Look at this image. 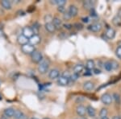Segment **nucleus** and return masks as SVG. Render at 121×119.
Segmentation results:
<instances>
[{
    "label": "nucleus",
    "instance_id": "1",
    "mask_svg": "<svg viewBox=\"0 0 121 119\" xmlns=\"http://www.w3.org/2000/svg\"><path fill=\"white\" fill-rule=\"evenodd\" d=\"M50 61L48 59H43L39 63L38 65V72L40 74H45L49 69Z\"/></svg>",
    "mask_w": 121,
    "mask_h": 119
},
{
    "label": "nucleus",
    "instance_id": "2",
    "mask_svg": "<svg viewBox=\"0 0 121 119\" xmlns=\"http://www.w3.org/2000/svg\"><path fill=\"white\" fill-rule=\"evenodd\" d=\"M31 58H32V62L36 63V64H39L43 59H44V56H43V54L40 52L35 51L32 55H31Z\"/></svg>",
    "mask_w": 121,
    "mask_h": 119
},
{
    "label": "nucleus",
    "instance_id": "3",
    "mask_svg": "<svg viewBox=\"0 0 121 119\" xmlns=\"http://www.w3.org/2000/svg\"><path fill=\"white\" fill-rule=\"evenodd\" d=\"M21 50H22L23 53L28 54V55H32L33 52L36 51V48H35L34 46L31 45L29 44H27L25 45L21 46Z\"/></svg>",
    "mask_w": 121,
    "mask_h": 119
},
{
    "label": "nucleus",
    "instance_id": "4",
    "mask_svg": "<svg viewBox=\"0 0 121 119\" xmlns=\"http://www.w3.org/2000/svg\"><path fill=\"white\" fill-rule=\"evenodd\" d=\"M112 96L109 93H104L103 94V96L101 97V101L103 103L104 105H109L112 104Z\"/></svg>",
    "mask_w": 121,
    "mask_h": 119
},
{
    "label": "nucleus",
    "instance_id": "5",
    "mask_svg": "<svg viewBox=\"0 0 121 119\" xmlns=\"http://www.w3.org/2000/svg\"><path fill=\"white\" fill-rule=\"evenodd\" d=\"M22 35L24 36L26 38L29 39L34 35V33H33L32 28H30V27H24L22 30Z\"/></svg>",
    "mask_w": 121,
    "mask_h": 119
},
{
    "label": "nucleus",
    "instance_id": "6",
    "mask_svg": "<svg viewBox=\"0 0 121 119\" xmlns=\"http://www.w3.org/2000/svg\"><path fill=\"white\" fill-rule=\"evenodd\" d=\"M40 40H41V38L38 35H33L31 38L28 39V44L32 46H35L38 44L40 42Z\"/></svg>",
    "mask_w": 121,
    "mask_h": 119
},
{
    "label": "nucleus",
    "instance_id": "7",
    "mask_svg": "<svg viewBox=\"0 0 121 119\" xmlns=\"http://www.w3.org/2000/svg\"><path fill=\"white\" fill-rule=\"evenodd\" d=\"M76 113H77V114L78 115V116L83 118V117L86 115V107L84 106V105H78L77 108H76Z\"/></svg>",
    "mask_w": 121,
    "mask_h": 119
},
{
    "label": "nucleus",
    "instance_id": "8",
    "mask_svg": "<svg viewBox=\"0 0 121 119\" xmlns=\"http://www.w3.org/2000/svg\"><path fill=\"white\" fill-rule=\"evenodd\" d=\"M104 35L107 39H108V40H112L115 37V36H116V31L112 28H108L106 30V32H105Z\"/></svg>",
    "mask_w": 121,
    "mask_h": 119
},
{
    "label": "nucleus",
    "instance_id": "9",
    "mask_svg": "<svg viewBox=\"0 0 121 119\" xmlns=\"http://www.w3.org/2000/svg\"><path fill=\"white\" fill-rule=\"evenodd\" d=\"M60 77V71L56 69H51L50 72L48 73V77L52 80H55V79H57L58 77Z\"/></svg>",
    "mask_w": 121,
    "mask_h": 119
},
{
    "label": "nucleus",
    "instance_id": "10",
    "mask_svg": "<svg viewBox=\"0 0 121 119\" xmlns=\"http://www.w3.org/2000/svg\"><path fill=\"white\" fill-rule=\"evenodd\" d=\"M95 4V2L91 1V0H86V1H83L82 3L83 7L86 10H92Z\"/></svg>",
    "mask_w": 121,
    "mask_h": 119
},
{
    "label": "nucleus",
    "instance_id": "11",
    "mask_svg": "<svg viewBox=\"0 0 121 119\" xmlns=\"http://www.w3.org/2000/svg\"><path fill=\"white\" fill-rule=\"evenodd\" d=\"M89 29L93 32H100L101 29H102V25L99 23H93V24H91V26L89 27Z\"/></svg>",
    "mask_w": 121,
    "mask_h": 119
},
{
    "label": "nucleus",
    "instance_id": "12",
    "mask_svg": "<svg viewBox=\"0 0 121 119\" xmlns=\"http://www.w3.org/2000/svg\"><path fill=\"white\" fill-rule=\"evenodd\" d=\"M69 82V78H66L64 77H59L57 78V84L60 86H65L67 85Z\"/></svg>",
    "mask_w": 121,
    "mask_h": 119
},
{
    "label": "nucleus",
    "instance_id": "13",
    "mask_svg": "<svg viewBox=\"0 0 121 119\" xmlns=\"http://www.w3.org/2000/svg\"><path fill=\"white\" fill-rule=\"evenodd\" d=\"M83 89L86 91H91L95 89V84L91 81H87L83 84Z\"/></svg>",
    "mask_w": 121,
    "mask_h": 119
},
{
    "label": "nucleus",
    "instance_id": "14",
    "mask_svg": "<svg viewBox=\"0 0 121 119\" xmlns=\"http://www.w3.org/2000/svg\"><path fill=\"white\" fill-rule=\"evenodd\" d=\"M68 12L69 14L71 15V17H74L78 15V7L75 5H70L68 8Z\"/></svg>",
    "mask_w": 121,
    "mask_h": 119
},
{
    "label": "nucleus",
    "instance_id": "15",
    "mask_svg": "<svg viewBox=\"0 0 121 119\" xmlns=\"http://www.w3.org/2000/svg\"><path fill=\"white\" fill-rule=\"evenodd\" d=\"M14 113H15V110L13 108H7L3 110V115L7 118H13Z\"/></svg>",
    "mask_w": 121,
    "mask_h": 119
},
{
    "label": "nucleus",
    "instance_id": "16",
    "mask_svg": "<svg viewBox=\"0 0 121 119\" xmlns=\"http://www.w3.org/2000/svg\"><path fill=\"white\" fill-rule=\"evenodd\" d=\"M52 24L54 25V27L56 28V29H60L62 26V21L61 19L58 17H53L52 21Z\"/></svg>",
    "mask_w": 121,
    "mask_h": 119
},
{
    "label": "nucleus",
    "instance_id": "17",
    "mask_svg": "<svg viewBox=\"0 0 121 119\" xmlns=\"http://www.w3.org/2000/svg\"><path fill=\"white\" fill-rule=\"evenodd\" d=\"M0 4L3 7V8H4L5 10H11V7H12L11 1H9V0H2L0 2Z\"/></svg>",
    "mask_w": 121,
    "mask_h": 119
},
{
    "label": "nucleus",
    "instance_id": "18",
    "mask_svg": "<svg viewBox=\"0 0 121 119\" xmlns=\"http://www.w3.org/2000/svg\"><path fill=\"white\" fill-rule=\"evenodd\" d=\"M17 41H18L19 44L23 46V45H25V44H28V39L26 38V37L24 36H23V35H19V36L17 37Z\"/></svg>",
    "mask_w": 121,
    "mask_h": 119
},
{
    "label": "nucleus",
    "instance_id": "19",
    "mask_svg": "<svg viewBox=\"0 0 121 119\" xmlns=\"http://www.w3.org/2000/svg\"><path fill=\"white\" fill-rule=\"evenodd\" d=\"M44 28H45L47 32L49 33H54L55 31L56 30V28L54 27V25L52 24V23H47L44 24Z\"/></svg>",
    "mask_w": 121,
    "mask_h": 119
},
{
    "label": "nucleus",
    "instance_id": "20",
    "mask_svg": "<svg viewBox=\"0 0 121 119\" xmlns=\"http://www.w3.org/2000/svg\"><path fill=\"white\" fill-rule=\"evenodd\" d=\"M86 110L87 114H88L90 117H91V118H94V117L95 116V114H96L95 110L94 109V107L91 106V105H88V106L86 108Z\"/></svg>",
    "mask_w": 121,
    "mask_h": 119
},
{
    "label": "nucleus",
    "instance_id": "21",
    "mask_svg": "<svg viewBox=\"0 0 121 119\" xmlns=\"http://www.w3.org/2000/svg\"><path fill=\"white\" fill-rule=\"evenodd\" d=\"M84 70V65L82 64H78L73 67V73H77V74H79L80 73H82Z\"/></svg>",
    "mask_w": 121,
    "mask_h": 119
},
{
    "label": "nucleus",
    "instance_id": "22",
    "mask_svg": "<svg viewBox=\"0 0 121 119\" xmlns=\"http://www.w3.org/2000/svg\"><path fill=\"white\" fill-rule=\"evenodd\" d=\"M13 118H14L15 119H23V118H24V114H23V113L21 110H15Z\"/></svg>",
    "mask_w": 121,
    "mask_h": 119
},
{
    "label": "nucleus",
    "instance_id": "23",
    "mask_svg": "<svg viewBox=\"0 0 121 119\" xmlns=\"http://www.w3.org/2000/svg\"><path fill=\"white\" fill-rule=\"evenodd\" d=\"M95 61L93 60H88L86 64V68L87 70H92L95 69Z\"/></svg>",
    "mask_w": 121,
    "mask_h": 119
},
{
    "label": "nucleus",
    "instance_id": "24",
    "mask_svg": "<svg viewBox=\"0 0 121 119\" xmlns=\"http://www.w3.org/2000/svg\"><path fill=\"white\" fill-rule=\"evenodd\" d=\"M112 23L115 25V26H117V27H120L121 26V18L119 16H116L113 18L112 19Z\"/></svg>",
    "mask_w": 121,
    "mask_h": 119
},
{
    "label": "nucleus",
    "instance_id": "25",
    "mask_svg": "<svg viewBox=\"0 0 121 119\" xmlns=\"http://www.w3.org/2000/svg\"><path fill=\"white\" fill-rule=\"evenodd\" d=\"M103 67L106 71L107 72H110L112 71V64H111V61H106L104 64H103Z\"/></svg>",
    "mask_w": 121,
    "mask_h": 119
},
{
    "label": "nucleus",
    "instance_id": "26",
    "mask_svg": "<svg viewBox=\"0 0 121 119\" xmlns=\"http://www.w3.org/2000/svg\"><path fill=\"white\" fill-rule=\"evenodd\" d=\"M112 99H114L116 103H119L120 101V96L117 93H114L112 95Z\"/></svg>",
    "mask_w": 121,
    "mask_h": 119
},
{
    "label": "nucleus",
    "instance_id": "27",
    "mask_svg": "<svg viewBox=\"0 0 121 119\" xmlns=\"http://www.w3.org/2000/svg\"><path fill=\"white\" fill-rule=\"evenodd\" d=\"M107 110L106 108H103L102 110H100V112H99V115H100L101 118H103V117H107Z\"/></svg>",
    "mask_w": 121,
    "mask_h": 119
},
{
    "label": "nucleus",
    "instance_id": "28",
    "mask_svg": "<svg viewBox=\"0 0 121 119\" xmlns=\"http://www.w3.org/2000/svg\"><path fill=\"white\" fill-rule=\"evenodd\" d=\"M44 21H45V23H52V16L49 14H47L45 16H44Z\"/></svg>",
    "mask_w": 121,
    "mask_h": 119
},
{
    "label": "nucleus",
    "instance_id": "29",
    "mask_svg": "<svg viewBox=\"0 0 121 119\" xmlns=\"http://www.w3.org/2000/svg\"><path fill=\"white\" fill-rule=\"evenodd\" d=\"M111 64H112V70L117 69L119 68V64H118V62L116 61V60H112V61H111Z\"/></svg>",
    "mask_w": 121,
    "mask_h": 119
},
{
    "label": "nucleus",
    "instance_id": "30",
    "mask_svg": "<svg viewBox=\"0 0 121 119\" xmlns=\"http://www.w3.org/2000/svg\"><path fill=\"white\" fill-rule=\"evenodd\" d=\"M116 55L118 58L121 59V46L117 47V48L116 50Z\"/></svg>",
    "mask_w": 121,
    "mask_h": 119
},
{
    "label": "nucleus",
    "instance_id": "31",
    "mask_svg": "<svg viewBox=\"0 0 121 119\" xmlns=\"http://www.w3.org/2000/svg\"><path fill=\"white\" fill-rule=\"evenodd\" d=\"M71 18H72L71 15L69 14V12H68V11H65V12L63 14V19H65V20H69Z\"/></svg>",
    "mask_w": 121,
    "mask_h": 119
},
{
    "label": "nucleus",
    "instance_id": "32",
    "mask_svg": "<svg viewBox=\"0 0 121 119\" xmlns=\"http://www.w3.org/2000/svg\"><path fill=\"white\" fill-rule=\"evenodd\" d=\"M57 11H59L60 13H62V14H64V13L65 12V6H58Z\"/></svg>",
    "mask_w": 121,
    "mask_h": 119
},
{
    "label": "nucleus",
    "instance_id": "33",
    "mask_svg": "<svg viewBox=\"0 0 121 119\" xmlns=\"http://www.w3.org/2000/svg\"><path fill=\"white\" fill-rule=\"evenodd\" d=\"M78 74H77V73H73V75H70V77L69 78H71V80L73 81H77L78 80Z\"/></svg>",
    "mask_w": 121,
    "mask_h": 119
},
{
    "label": "nucleus",
    "instance_id": "34",
    "mask_svg": "<svg viewBox=\"0 0 121 119\" xmlns=\"http://www.w3.org/2000/svg\"><path fill=\"white\" fill-rule=\"evenodd\" d=\"M76 29H78V30H82V29L83 28V26L81 24V23H74L73 24V26Z\"/></svg>",
    "mask_w": 121,
    "mask_h": 119
},
{
    "label": "nucleus",
    "instance_id": "35",
    "mask_svg": "<svg viewBox=\"0 0 121 119\" xmlns=\"http://www.w3.org/2000/svg\"><path fill=\"white\" fill-rule=\"evenodd\" d=\"M63 27L65 29H68V30H69V29H71L72 28H73V25L69 24V23H65V24H63Z\"/></svg>",
    "mask_w": 121,
    "mask_h": 119
},
{
    "label": "nucleus",
    "instance_id": "36",
    "mask_svg": "<svg viewBox=\"0 0 121 119\" xmlns=\"http://www.w3.org/2000/svg\"><path fill=\"white\" fill-rule=\"evenodd\" d=\"M94 73L95 74H100L101 73V70L98 69H94Z\"/></svg>",
    "mask_w": 121,
    "mask_h": 119
},
{
    "label": "nucleus",
    "instance_id": "37",
    "mask_svg": "<svg viewBox=\"0 0 121 119\" xmlns=\"http://www.w3.org/2000/svg\"><path fill=\"white\" fill-rule=\"evenodd\" d=\"M82 22H84V23H88L89 22V18H88V17H85V18H82Z\"/></svg>",
    "mask_w": 121,
    "mask_h": 119
},
{
    "label": "nucleus",
    "instance_id": "38",
    "mask_svg": "<svg viewBox=\"0 0 121 119\" xmlns=\"http://www.w3.org/2000/svg\"><path fill=\"white\" fill-rule=\"evenodd\" d=\"M117 16H119V17H120V18H121V9H120L118 11V14H117Z\"/></svg>",
    "mask_w": 121,
    "mask_h": 119
},
{
    "label": "nucleus",
    "instance_id": "39",
    "mask_svg": "<svg viewBox=\"0 0 121 119\" xmlns=\"http://www.w3.org/2000/svg\"><path fill=\"white\" fill-rule=\"evenodd\" d=\"M112 119H120V118L119 116H117V115H116V116H114L112 118Z\"/></svg>",
    "mask_w": 121,
    "mask_h": 119
},
{
    "label": "nucleus",
    "instance_id": "40",
    "mask_svg": "<svg viewBox=\"0 0 121 119\" xmlns=\"http://www.w3.org/2000/svg\"><path fill=\"white\" fill-rule=\"evenodd\" d=\"M81 101H83V99L82 98H78L77 100H76V101H77V102H78V101H79V102H80Z\"/></svg>",
    "mask_w": 121,
    "mask_h": 119
},
{
    "label": "nucleus",
    "instance_id": "41",
    "mask_svg": "<svg viewBox=\"0 0 121 119\" xmlns=\"http://www.w3.org/2000/svg\"><path fill=\"white\" fill-rule=\"evenodd\" d=\"M101 119H109L107 117H103V118H101Z\"/></svg>",
    "mask_w": 121,
    "mask_h": 119
},
{
    "label": "nucleus",
    "instance_id": "42",
    "mask_svg": "<svg viewBox=\"0 0 121 119\" xmlns=\"http://www.w3.org/2000/svg\"><path fill=\"white\" fill-rule=\"evenodd\" d=\"M2 99H3V97H2V95H0V101H1Z\"/></svg>",
    "mask_w": 121,
    "mask_h": 119
},
{
    "label": "nucleus",
    "instance_id": "43",
    "mask_svg": "<svg viewBox=\"0 0 121 119\" xmlns=\"http://www.w3.org/2000/svg\"><path fill=\"white\" fill-rule=\"evenodd\" d=\"M80 119H87V118H84V117H83V118H81Z\"/></svg>",
    "mask_w": 121,
    "mask_h": 119
},
{
    "label": "nucleus",
    "instance_id": "44",
    "mask_svg": "<svg viewBox=\"0 0 121 119\" xmlns=\"http://www.w3.org/2000/svg\"><path fill=\"white\" fill-rule=\"evenodd\" d=\"M30 119H38V118H30Z\"/></svg>",
    "mask_w": 121,
    "mask_h": 119
},
{
    "label": "nucleus",
    "instance_id": "45",
    "mask_svg": "<svg viewBox=\"0 0 121 119\" xmlns=\"http://www.w3.org/2000/svg\"><path fill=\"white\" fill-rule=\"evenodd\" d=\"M43 119H50V118H43Z\"/></svg>",
    "mask_w": 121,
    "mask_h": 119
},
{
    "label": "nucleus",
    "instance_id": "46",
    "mask_svg": "<svg viewBox=\"0 0 121 119\" xmlns=\"http://www.w3.org/2000/svg\"><path fill=\"white\" fill-rule=\"evenodd\" d=\"M0 85H1V81H0Z\"/></svg>",
    "mask_w": 121,
    "mask_h": 119
}]
</instances>
